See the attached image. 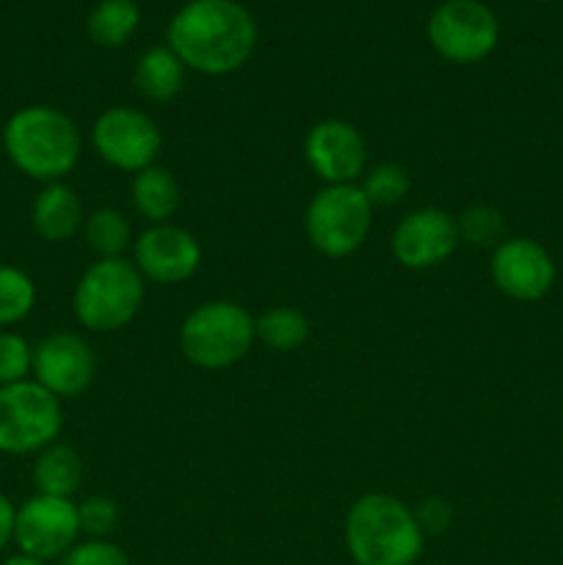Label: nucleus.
Instances as JSON below:
<instances>
[{
    "label": "nucleus",
    "mask_w": 563,
    "mask_h": 565,
    "mask_svg": "<svg viewBox=\"0 0 563 565\" xmlns=\"http://www.w3.org/2000/svg\"><path fill=\"white\" fill-rule=\"evenodd\" d=\"M141 14L136 0H99L86 20V31L99 47H121L132 39Z\"/></svg>",
    "instance_id": "nucleus-21"
},
{
    "label": "nucleus",
    "mask_w": 563,
    "mask_h": 565,
    "mask_svg": "<svg viewBox=\"0 0 563 565\" xmlns=\"http://www.w3.org/2000/svg\"><path fill=\"white\" fill-rule=\"evenodd\" d=\"M132 265L144 281L152 285H182L202 265V246L196 237L177 224H149L132 241Z\"/></svg>",
    "instance_id": "nucleus-15"
},
{
    "label": "nucleus",
    "mask_w": 563,
    "mask_h": 565,
    "mask_svg": "<svg viewBox=\"0 0 563 565\" xmlns=\"http://www.w3.org/2000/svg\"><path fill=\"white\" fill-rule=\"evenodd\" d=\"M81 539L77 502L66 497L33 494L17 508L14 544L25 555L39 561H61Z\"/></svg>",
    "instance_id": "nucleus-10"
},
{
    "label": "nucleus",
    "mask_w": 563,
    "mask_h": 565,
    "mask_svg": "<svg viewBox=\"0 0 563 565\" xmlns=\"http://www.w3.org/2000/svg\"><path fill=\"white\" fill-rule=\"evenodd\" d=\"M119 505L114 497L92 494L77 502V519H81V535L88 539H108L119 527Z\"/></svg>",
    "instance_id": "nucleus-27"
},
{
    "label": "nucleus",
    "mask_w": 563,
    "mask_h": 565,
    "mask_svg": "<svg viewBox=\"0 0 563 565\" xmlns=\"http://www.w3.org/2000/svg\"><path fill=\"white\" fill-rule=\"evenodd\" d=\"M36 307V285L17 265H0V329L22 323Z\"/></svg>",
    "instance_id": "nucleus-23"
},
{
    "label": "nucleus",
    "mask_w": 563,
    "mask_h": 565,
    "mask_svg": "<svg viewBox=\"0 0 563 565\" xmlns=\"http://www.w3.org/2000/svg\"><path fill=\"white\" fill-rule=\"evenodd\" d=\"M61 428V401L36 381L28 379L0 386V452L36 456L39 450L59 441Z\"/></svg>",
    "instance_id": "nucleus-7"
},
{
    "label": "nucleus",
    "mask_w": 563,
    "mask_h": 565,
    "mask_svg": "<svg viewBox=\"0 0 563 565\" xmlns=\"http://www.w3.org/2000/svg\"><path fill=\"white\" fill-rule=\"evenodd\" d=\"M83 202L66 182H47L31 204V226L42 241L66 243L83 230Z\"/></svg>",
    "instance_id": "nucleus-16"
},
{
    "label": "nucleus",
    "mask_w": 563,
    "mask_h": 565,
    "mask_svg": "<svg viewBox=\"0 0 563 565\" xmlns=\"http://www.w3.org/2000/svg\"><path fill=\"white\" fill-rule=\"evenodd\" d=\"M33 345L17 331H0V386L31 379Z\"/></svg>",
    "instance_id": "nucleus-26"
},
{
    "label": "nucleus",
    "mask_w": 563,
    "mask_h": 565,
    "mask_svg": "<svg viewBox=\"0 0 563 565\" xmlns=\"http://www.w3.org/2000/svg\"><path fill=\"white\" fill-rule=\"evenodd\" d=\"M130 199L136 213L149 224H169L180 207V182L169 169L155 163L132 174Z\"/></svg>",
    "instance_id": "nucleus-19"
},
{
    "label": "nucleus",
    "mask_w": 563,
    "mask_h": 565,
    "mask_svg": "<svg viewBox=\"0 0 563 565\" xmlns=\"http://www.w3.org/2000/svg\"><path fill=\"white\" fill-rule=\"evenodd\" d=\"M3 152L17 171L36 182H64L81 160L75 121L53 105H25L3 125Z\"/></svg>",
    "instance_id": "nucleus-2"
},
{
    "label": "nucleus",
    "mask_w": 563,
    "mask_h": 565,
    "mask_svg": "<svg viewBox=\"0 0 563 565\" xmlns=\"http://www.w3.org/2000/svg\"><path fill=\"white\" fill-rule=\"evenodd\" d=\"M83 475H86V469H83L81 452L64 441H53L33 458L31 478L36 486V494L72 500V494H77V489H81Z\"/></svg>",
    "instance_id": "nucleus-18"
},
{
    "label": "nucleus",
    "mask_w": 563,
    "mask_h": 565,
    "mask_svg": "<svg viewBox=\"0 0 563 565\" xmlns=\"http://www.w3.org/2000/svg\"><path fill=\"white\" fill-rule=\"evenodd\" d=\"M304 158L323 185H357L368 171V141L346 119H320L304 138Z\"/></svg>",
    "instance_id": "nucleus-14"
},
{
    "label": "nucleus",
    "mask_w": 563,
    "mask_h": 565,
    "mask_svg": "<svg viewBox=\"0 0 563 565\" xmlns=\"http://www.w3.org/2000/svg\"><path fill=\"white\" fill-rule=\"evenodd\" d=\"M419 530L425 535H442L453 524V505L442 497H425L417 508H414Z\"/></svg>",
    "instance_id": "nucleus-29"
},
{
    "label": "nucleus",
    "mask_w": 563,
    "mask_h": 565,
    "mask_svg": "<svg viewBox=\"0 0 563 565\" xmlns=\"http://www.w3.org/2000/svg\"><path fill=\"white\" fill-rule=\"evenodd\" d=\"M14 522H17V508L14 502L6 494H0V552L9 544H14Z\"/></svg>",
    "instance_id": "nucleus-30"
},
{
    "label": "nucleus",
    "mask_w": 563,
    "mask_h": 565,
    "mask_svg": "<svg viewBox=\"0 0 563 565\" xmlns=\"http://www.w3.org/2000/svg\"><path fill=\"white\" fill-rule=\"evenodd\" d=\"M346 546L357 565H414L423 557L425 533L414 508L384 491H373L348 508Z\"/></svg>",
    "instance_id": "nucleus-3"
},
{
    "label": "nucleus",
    "mask_w": 563,
    "mask_h": 565,
    "mask_svg": "<svg viewBox=\"0 0 563 565\" xmlns=\"http://www.w3.org/2000/svg\"><path fill=\"white\" fill-rule=\"evenodd\" d=\"M3 565H47L44 561H39V557H31L25 555V552H17V555L6 557Z\"/></svg>",
    "instance_id": "nucleus-31"
},
{
    "label": "nucleus",
    "mask_w": 563,
    "mask_h": 565,
    "mask_svg": "<svg viewBox=\"0 0 563 565\" xmlns=\"http://www.w3.org/2000/svg\"><path fill=\"white\" fill-rule=\"evenodd\" d=\"M428 42L450 64H478L495 53L500 22L480 0H445L428 17Z\"/></svg>",
    "instance_id": "nucleus-8"
},
{
    "label": "nucleus",
    "mask_w": 563,
    "mask_h": 565,
    "mask_svg": "<svg viewBox=\"0 0 563 565\" xmlns=\"http://www.w3.org/2000/svg\"><path fill=\"white\" fill-rule=\"evenodd\" d=\"M373 207H392L401 204L412 191V177L401 163H379L362 174L357 182Z\"/></svg>",
    "instance_id": "nucleus-25"
},
{
    "label": "nucleus",
    "mask_w": 563,
    "mask_h": 565,
    "mask_svg": "<svg viewBox=\"0 0 563 565\" xmlns=\"http://www.w3.org/2000/svg\"><path fill=\"white\" fill-rule=\"evenodd\" d=\"M458 243L456 215L442 207H419L397 221L390 252L406 270H431L447 263Z\"/></svg>",
    "instance_id": "nucleus-12"
},
{
    "label": "nucleus",
    "mask_w": 563,
    "mask_h": 565,
    "mask_svg": "<svg viewBox=\"0 0 563 565\" xmlns=\"http://www.w3.org/2000/svg\"><path fill=\"white\" fill-rule=\"evenodd\" d=\"M94 373H97V359L81 334L55 331L33 345L31 379L59 401L83 395L92 386Z\"/></svg>",
    "instance_id": "nucleus-13"
},
{
    "label": "nucleus",
    "mask_w": 563,
    "mask_h": 565,
    "mask_svg": "<svg viewBox=\"0 0 563 565\" xmlns=\"http://www.w3.org/2000/svg\"><path fill=\"white\" fill-rule=\"evenodd\" d=\"M254 334L276 353H293L309 340V320L301 309L276 303L254 318Z\"/></svg>",
    "instance_id": "nucleus-20"
},
{
    "label": "nucleus",
    "mask_w": 563,
    "mask_h": 565,
    "mask_svg": "<svg viewBox=\"0 0 563 565\" xmlns=\"http://www.w3.org/2000/svg\"><path fill=\"white\" fill-rule=\"evenodd\" d=\"M458 241L475 248H497L506 241V215L495 204L475 202L456 215Z\"/></svg>",
    "instance_id": "nucleus-24"
},
{
    "label": "nucleus",
    "mask_w": 563,
    "mask_h": 565,
    "mask_svg": "<svg viewBox=\"0 0 563 565\" xmlns=\"http://www.w3.org/2000/svg\"><path fill=\"white\" fill-rule=\"evenodd\" d=\"M147 281L132 259H97L83 270L72 292V312L86 331L110 334L136 320L141 312Z\"/></svg>",
    "instance_id": "nucleus-4"
},
{
    "label": "nucleus",
    "mask_w": 563,
    "mask_h": 565,
    "mask_svg": "<svg viewBox=\"0 0 563 565\" xmlns=\"http://www.w3.org/2000/svg\"><path fill=\"white\" fill-rule=\"evenodd\" d=\"M83 237H86L88 248L97 254L99 259H116L125 257L132 248V230L130 221L121 210L116 207H99L83 221Z\"/></svg>",
    "instance_id": "nucleus-22"
},
{
    "label": "nucleus",
    "mask_w": 563,
    "mask_h": 565,
    "mask_svg": "<svg viewBox=\"0 0 563 565\" xmlns=\"http://www.w3.org/2000/svg\"><path fill=\"white\" fill-rule=\"evenodd\" d=\"M59 565H132L127 552L108 539L77 541Z\"/></svg>",
    "instance_id": "nucleus-28"
},
{
    "label": "nucleus",
    "mask_w": 563,
    "mask_h": 565,
    "mask_svg": "<svg viewBox=\"0 0 563 565\" xmlns=\"http://www.w3.org/2000/svg\"><path fill=\"white\" fill-rule=\"evenodd\" d=\"M254 340V315L226 298L199 303L180 326L182 356L199 370L232 367L252 351Z\"/></svg>",
    "instance_id": "nucleus-5"
},
{
    "label": "nucleus",
    "mask_w": 563,
    "mask_h": 565,
    "mask_svg": "<svg viewBox=\"0 0 563 565\" xmlns=\"http://www.w3.org/2000/svg\"><path fill=\"white\" fill-rule=\"evenodd\" d=\"M92 147L110 169L138 174L155 166L163 149V136L147 110L114 105L94 119Z\"/></svg>",
    "instance_id": "nucleus-9"
},
{
    "label": "nucleus",
    "mask_w": 563,
    "mask_h": 565,
    "mask_svg": "<svg viewBox=\"0 0 563 565\" xmlns=\"http://www.w3.org/2000/svg\"><path fill=\"white\" fill-rule=\"evenodd\" d=\"M132 86L147 103H171L185 86V64L169 44H158L141 53L132 70Z\"/></svg>",
    "instance_id": "nucleus-17"
},
{
    "label": "nucleus",
    "mask_w": 563,
    "mask_h": 565,
    "mask_svg": "<svg viewBox=\"0 0 563 565\" xmlns=\"http://www.w3.org/2000/svg\"><path fill=\"white\" fill-rule=\"evenodd\" d=\"M373 230V204L359 185H323L304 213V232L318 254L342 259L357 254Z\"/></svg>",
    "instance_id": "nucleus-6"
},
{
    "label": "nucleus",
    "mask_w": 563,
    "mask_h": 565,
    "mask_svg": "<svg viewBox=\"0 0 563 565\" xmlns=\"http://www.w3.org/2000/svg\"><path fill=\"white\" fill-rule=\"evenodd\" d=\"M166 44L199 75L241 70L257 47V22L237 0H188L166 28Z\"/></svg>",
    "instance_id": "nucleus-1"
},
{
    "label": "nucleus",
    "mask_w": 563,
    "mask_h": 565,
    "mask_svg": "<svg viewBox=\"0 0 563 565\" xmlns=\"http://www.w3.org/2000/svg\"><path fill=\"white\" fill-rule=\"evenodd\" d=\"M491 281L513 301H541L555 287L557 268L552 254L533 237H506L491 248Z\"/></svg>",
    "instance_id": "nucleus-11"
},
{
    "label": "nucleus",
    "mask_w": 563,
    "mask_h": 565,
    "mask_svg": "<svg viewBox=\"0 0 563 565\" xmlns=\"http://www.w3.org/2000/svg\"><path fill=\"white\" fill-rule=\"evenodd\" d=\"M535 3H552V0H535Z\"/></svg>",
    "instance_id": "nucleus-32"
}]
</instances>
